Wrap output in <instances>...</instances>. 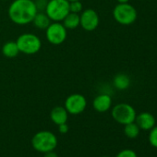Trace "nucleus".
<instances>
[{"instance_id": "6e6552de", "label": "nucleus", "mask_w": 157, "mask_h": 157, "mask_svg": "<svg viewBox=\"0 0 157 157\" xmlns=\"http://www.w3.org/2000/svg\"><path fill=\"white\" fill-rule=\"evenodd\" d=\"M87 106V100L81 94H73L67 97L64 107L70 115H80Z\"/></svg>"}, {"instance_id": "ddd939ff", "label": "nucleus", "mask_w": 157, "mask_h": 157, "mask_svg": "<svg viewBox=\"0 0 157 157\" xmlns=\"http://www.w3.org/2000/svg\"><path fill=\"white\" fill-rule=\"evenodd\" d=\"M113 84L117 90L124 91V90H127L129 87L130 78H129V77L128 75H126L124 73H118L114 78Z\"/></svg>"}, {"instance_id": "0eeeda50", "label": "nucleus", "mask_w": 157, "mask_h": 157, "mask_svg": "<svg viewBox=\"0 0 157 157\" xmlns=\"http://www.w3.org/2000/svg\"><path fill=\"white\" fill-rule=\"evenodd\" d=\"M67 36V31L66 27L60 22H51L45 29V37L47 41L54 44L59 45L63 44Z\"/></svg>"}, {"instance_id": "393cba45", "label": "nucleus", "mask_w": 157, "mask_h": 157, "mask_svg": "<svg viewBox=\"0 0 157 157\" xmlns=\"http://www.w3.org/2000/svg\"><path fill=\"white\" fill-rule=\"evenodd\" d=\"M104 157H110V156H104Z\"/></svg>"}, {"instance_id": "9d476101", "label": "nucleus", "mask_w": 157, "mask_h": 157, "mask_svg": "<svg viewBox=\"0 0 157 157\" xmlns=\"http://www.w3.org/2000/svg\"><path fill=\"white\" fill-rule=\"evenodd\" d=\"M134 122L140 130H150L155 126V117L149 112H142L136 116Z\"/></svg>"}, {"instance_id": "f03ea898", "label": "nucleus", "mask_w": 157, "mask_h": 157, "mask_svg": "<svg viewBox=\"0 0 157 157\" xmlns=\"http://www.w3.org/2000/svg\"><path fill=\"white\" fill-rule=\"evenodd\" d=\"M32 145L35 151L45 153L56 149L57 145V139L53 132L48 130H41L35 133L33 137Z\"/></svg>"}, {"instance_id": "2eb2a0df", "label": "nucleus", "mask_w": 157, "mask_h": 157, "mask_svg": "<svg viewBox=\"0 0 157 157\" xmlns=\"http://www.w3.org/2000/svg\"><path fill=\"white\" fill-rule=\"evenodd\" d=\"M67 30H73L80 26V14L69 12L62 21Z\"/></svg>"}, {"instance_id": "1a4fd4ad", "label": "nucleus", "mask_w": 157, "mask_h": 157, "mask_svg": "<svg viewBox=\"0 0 157 157\" xmlns=\"http://www.w3.org/2000/svg\"><path fill=\"white\" fill-rule=\"evenodd\" d=\"M100 22L98 13L93 9H87L80 14V26L86 32L94 31Z\"/></svg>"}, {"instance_id": "f8f14e48", "label": "nucleus", "mask_w": 157, "mask_h": 157, "mask_svg": "<svg viewBox=\"0 0 157 157\" xmlns=\"http://www.w3.org/2000/svg\"><path fill=\"white\" fill-rule=\"evenodd\" d=\"M50 118L56 125L58 126L67 123L68 113L64 106H56L50 112Z\"/></svg>"}, {"instance_id": "412c9836", "label": "nucleus", "mask_w": 157, "mask_h": 157, "mask_svg": "<svg viewBox=\"0 0 157 157\" xmlns=\"http://www.w3.org/2000/svg\"><path fill=\"white\" fill-rule=\"evenodd\" d=\"M68 128H68V126H67V123L58 125V131H59L61 134H66V133H67Z\"/></svg>"}, {"instance_id": "9b49d317", "label": "nucleus", "mask_w": 157, "mask_h": 157, "mask_svg": "<svg viewBox=\"0 0 157 157\" xmlns=\"http://www.w3.org/2000/svg\"><path fill=\"white\" fill-rule=\"evenodd\" d=\"M93 106L95 111H97L99 113H105L111 108L112 98L109 94H101L94 99Z\"/></svg>"}, {"instance_id": "39448f33", "label": "nucleus", "mask_w": 157, "mask_h": 157, "mask_svg": "<svg viewBox=\"0 0 157 157\" xmlns=\"http://www.w3.org/2000/svg\"><path fill=\"white\" fill-rule=\"evenodd\" d=\"M113 17L121 25H130L135 22L138 17L136 9L128 4H117L113 10Z\"/></svg>"}, {"instance_id": "dca6fc26", "label": "nucleus", "mask_w": 157, "mask_h": 157, "mask_svg": "<svg viewBox=\"0 0 157 157\" xmlns=\"http://www.w3.org/2000/svg\"><path fill=\"white\" fill-rule=\"evenodd\" d=\"M33 25L40 30H45L51 23V20L45 14V12H37L33 20Z\"/></svg>"}, {"instance_id": "6ab92c4d", "label": "nucleus", "mask_w": 157, "mask_h": 157, "mask_svg": "<svg viewBox=\"0 0 157 157\" xmlns=\"http://www.w3.org/2000/svg\"><path fill=\"white\" fill-rule=\"evenodd\" d=\"M83 9V5L82 3L80 1H72L69 2V12H73V13H81Z\"/></svg>"}, {"instance_id": "5701e85b", "label": "nucleus", "mask_w": 157, "mask_h": 157, "mask_svg": "<svg viewBox=\"0 0 157 157\" xmlns=\"http://www.w3.org/2000/svg\"><path fill=\"white\" fill-rule=\"evenodd\" d=\"M118 2V4H125V3H128L129 0H117Z\"/></svg>"}, {"instance_id": "aec40b11", "label": "nucleus", "mask_w": 157, "mask_h": 157, "mask_svg": "<svg viewBox=\"0 0 157 157\" xmlns=\"http://www.w3.org/2000/svg\"><path fill=\"white\" fill-rule=\"evenodd\" d=\"M116 157H138L137 153L135 152V151L131 150V149H125L120 151Z\"/></svg>"}, {"instance_id": "f257e3e1", "label": "nucleus", "mask_w": 157, "mask_h": 157, "mask_svg": "<svg viewBox=\"0 0 157 157\" xmlns=\"http://www.w3.org/2000/svg\"><path fill=\"white\" fill-rule=\"evenodd\" d=\"M37 12L38 8L33 0H14L8 10L10 21L17 25H27L33 22Z\"/></svg>"}, {"instance_id": "4be33fe9", "label": "nucleus", "mask_w": 157, "mask_h": 157, "mask_svg": "<svg viewBox=\"0 0 157 157\" xmlns=\"http://www.w3.org/2000/svg\"><path fill=\"white\" fill-rule=\"evenodd\" d=\"M44 157H58V155L54 151H47L44 153Z\"/></svg>"}, {"instance_id": "f3484780", "label": "nucleus", "mask_w": 157, "mask_h": 157, "mask_svg": "<svg viewBox=\"0 0 157 157\" xmlns=\"http://www.w3.org/2000/svg\"><path fill=\"white\" fill-rule=\"evenodd\" d=\"M124 126V133L128 139H136L140 135V129L135 122H131Z\"/></svg>"}, {"instance_id": "4468645a", "label": "nucleus", "mask_w": 157, "mask_h": 157, "mask_svg": "<svg viewBox=\"0 0 157 157\" xmlns=\"http://www.w3.org/2000/svg\"><path fill=\"white\" fill-rule=\"evenodd\" d=\"M2 53L8 58L16 57L21 52L19 50L18 44L14 41H9L5 43L2 46Z\"/></svg>"}, {"instance_id": "a211bd4d", "label": "nucleus", "mask_w": 157, "mask_h": 157, "mask_svg": "<svg viewBox=\"0 0 157 157\" xmlns=\"http://www.w3.org/2000/svg\"><path fill=\"white\" fill-rule=\"evenodd\" d=\"M149 131H150L149 137H148L149 143L151 144V146L157 149V126H154Z\"/></svg>"}, {"instance_id": "7ed1b4c3", "label": "nucleus", "mask_w": 157, "mask_h": 157, "mask_svg": "<svg viewBox=\"0 0 157 157\" xmlns=\"http://www.w3.org/2000/svg\"><path fill=\"white\" fill-rule=\"evenodd\" d=\"M45 14L51 21L60 22L69 13V1L67 0H49L45 5Z\"/></svg>"}, {"instance_id": "423d86ee", "label": "nucleus", "mask_w": 157, "mask_h": 157, "mask_svg": "<svg viewBox=\"0 0 157 157\" xmlns=\"http://www.w3.org/2000/svg\"><path fill=\"white\" fill-rule=\"evenodd\" d=\"M112 117L116 122L121 125H127L134 122L137 113L134 107L128 104L121 103L116 105L112 108Z\"/></svg>"}, {"instance_id": "b1692460", "label": "nucleus", "mask_w": 157, "mask_h": 157, "mask_svg": "<svg viewBox=\"0 0 157 157\" xmlns=\"http://www.w3.org/2000/svg\"><path fill=\"white\" fill-rule=\"evenodd\" d=\"M69 2H72V1H80V0H67Z\"/></svg>"}, {"instance_id": "20e7f679", "label": "nucleus", "mask_w": 157, "mask_h": 157, "mask_svg": "<svg viewBox=\"0 0 157 157\" xmlns=\"http://www.w3.org/2000/svg\"><path fill=\"white\" fill-rule=\"evenodd\" d=\"M21 53L25 55H35L42 47L41 39L34 33H22L16 41Z\"/></svg>"}]
</instances>
